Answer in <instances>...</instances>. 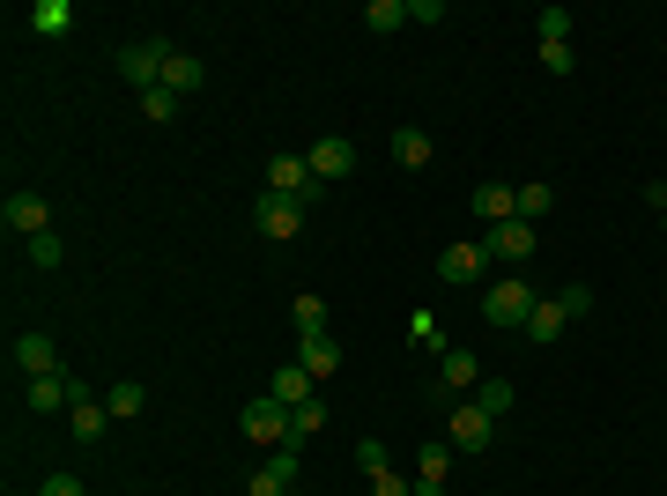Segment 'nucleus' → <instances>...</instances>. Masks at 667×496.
<instances>
[{"label": "nucleus", "mask_w": 667, "mask_h": 496, "mask_svg": "<svg viewBox=\"0 0 667 496\" xmlns=\"http://www.w3.org/2000/svg\"><path fill=\"white\" fill-rule=\"evenodd\" d=\"M542 67H549V75H571L579 60H571V45H542Z\"/></svg>", "instance_id": "obj_36"}, {"label": "nucleus", "mask_w": 667, "mask_h": 496, "mask_svg": "<svg viewBox=\"0 0 667 496\" xmlns=\"http://www.w3.org/2000/svg\"><path fill=\"white\" fill-rule=\"evenodd\" d=\"M364 23H371V38H394V30H408V0H371Z\"/></svg>", "instance_id": "obj_23"}, {"label": "nucleus", "mask_w": 667, "mask_h": 496, "mask_svg": "<svg viewBox=\"0 0 667 496\" xmlns=\"http://www.w3.org/2000/svg\"><path fill=\"white\" fill-rule=\"evenodd\" d=\"M268 193H290V200H312L320 193V178H312V163H304V156H268Z\"/></svg>", "instance_id": "obj_7"}, {"label": "nucleus", "mask_w": 667, "mask_h": 496, "mask_svg": "<svg viewBox=\"0 0 667 496\" xmlns=\"http://www.w3.org/2000/svg\"><path fill=\"white\" fill-rule=\"evenodd\" d=\"M74 393H82V378H67V371L30 378V408H38V415H60V408H74Z\"/></svg>", "instance_id": "obj_11"}, {"label": "nucleus", "mask_w": 667, "mask_h": 496, "mask_svg": "<svg viewBox=\"0 0 667 496\" xmlns=\"http://www.w3.org/2000/svg\"><path fill=\"white\" fill-rule=\"evenodd\" d=\"M30 30H38V38H67L74 8H67V0H38V8H30Z\"/></svg>", "instance_id": "obj_20"}, {"label": "nucleus", "mask_w": 667, "mask_h": 496, "mask_svg": "<svg viewBox=\"0 0 667 496\" xmlns=\"http://www.w3.org/2000/svg\"><path fill=\"white\" fill-rule=\"evenodd\" d=\"M296 363L312 378H334L342 371V341H334V334H304V341H296Z\"/></svg>", "instance_id": "obj_14"}, {"label": "nucleus", "mask_w": 667, "mask_h": 496, "mask_svg": "<svg viewBox=\"0 0 667 496\" xmlns=\"http://www.w3.org/2000/svg\"><path fill=\"white\" fill-rule=\"evenodd\" d=\"M268 467H274V474H282V482L296 489V474H304V452H296V445H274V452H268Z\"/></svg>", "instance_id": "obj_32"}, {"label": "nucleus", "mask_w": 667, "mask_h": 496, "mask_svg": "<svg viewBox=\"0 0 667 496\" xmlns=\"http://www.w3.org/2000/svg\"><path fill=\"white\" fill-rule=\"evenodd\" d=\"M482 260H490L482 245H445V252H438V282H452V289H468L475 274H482Z\"/></svg>", "instance_id": "obj_12"}, {"label": "nucleus", "mask_w": 667, "mask_h": 496, "mask_svg": "<svg viewBox=\"0 0 667 496\" xmlns=\"http://www.w3.org/2000/svg\"><path fill=\"white\" fill-rule=\"evenodd\" d=\"M490 437H497V422L475 408V400H460L452 408V422H445V445L452 452H490Z\"/></svg>", "instance_id": "obj_5"}, {"label": "nucleus", "mask_w": 667, "mask_h": 496, "mask_svg": "<svg viewBox=\"0 0 667 496\" xmlns=\"http://www.w3.org/2000/svg\"><path fill=\"white\" fill-rule=\"evenodd\" d=\"M268 393L282 400V408H304V400H312V371H304V363H282V371L268 378Z\"/></svg>", "instance_id": "obj_18"}, {"label": "nucleus", "mask_w": 667, "mask_h": 496, "mask_svg": "<svg viewBox=\"0 0 667 496\" xmlns=\"http://www.w3.org/2000/svg\"><path fill=\"white\" fill-rule=\"evenodd\" d=\"M534 30H542V45H571V8H542Z\"/></svg>", "instance_id": "obj_29"}, {"label": "nucleus", "mask_w": 667, "mask_h": 496, "mask_svg": "<svg viewBox=\"0 0 667 496\" xmlns=\"http://www.w3.org/2000/svg\"><path fill=\"white\" fill-rule=\"evenodd\" d=\"M320 430H326V408H320V400H304V408H290V445H296V452L312 445Z\"/></svg>", "instance_id": "obj_25"}, {"label": "nucleus", "mask_w": 667, "mask_h": 496, "mask_svg": "<svg viewBox=\"0 0 667 496\" xmlns=\"http://www.w3.org/2000/svg\"><path fill=\"white\" fill-rule=\"evenodd\" d=\"M468 400H475V408H482V415L497 422V415H512V400H519V393H512V378H482V386H475Z\"/></svg>", "instance_id": "obj_22"}, {"label": "nucleus", "mask_w": 667, "mask_h": 496, "mask_svg": "<svg viewBox=\"0 0 667 496\" xmlns=\"http://www.w3.org/2000/svg\"><path fill=\"white\" fill-rule=\"evenodd\" d=\"M0 223H8V238H45L52 208L38 193H8V200H0Z\"/></svg>", "instance_id": "obj_6"}, {"label": "nucleus", "mask_w": 667, "mask_h": 496, "mask_svg": "<svg viewBox=\"0 0 667 496\" xmlns=\"http://www.w3.org/2000/svg\"><path fill=\"white\" fill-rule=\"evenodd\" d=\"M164 89H171V97H194L200 89V60L194 52H171V60H164Z\"/></svg>", "instance_id": "obj_21"}, {"label": "nucleus", "mask_w": 667, "mask_h": 496, "mask_svg": "<svg viewBox=\"0 0 667 496\" xmlns=\"http://www.w3.org/2000/svg\"><path fill=\"white\" fill-rule=\"evenodd\" d=\"M15 371L23 378H52L60 371V341H52V334H15Z\"/></svg>", "instance_id": "obj_9"}, {"label": "nucleus", "mask_w": 667, "mask_h": 496, "mask_svg": "<svg viewBox=\"0 0 667 496\" xmlns=\"http://www.w3.org/2000/svg\"><path fill=\"white\" fill-rule=\"evenodd\" d=\"M534 282H519V274H504V282H490V297H482V319L490 326H519L527 334V319H534Z\"/></svg>", "instance_id": "obj_1"}, {"label": "nucleus", "mask_w": 667, "mask_h": 496, "mask_svg": "<svg viewBox=\"0 0 667 496\" xmlns=\"http://www.w3.org/2000/svg\"><path fill=\"white\" fill-rule=\"evenodd\" d=\"M438 386L445 393H475V386H482V363H475L468 348H445L438 356Z\"/></svg>", "instance_id": "obj_15"}, {"label": "nucleus", "mask_w": 667, "mask_h": 496, "mask_svg": "<svg viewBox=\"0 0 667 496\" xmlns=\"http://www.w3.org/2000/svg\"><path fill=\"white\" fill-rule=\"evenodd\" d=\"M104 408H112V415H142V408H148V386H142V378H119V386L104 393Z\"/></svg>", "instance_id": "obj_26"}, {"label": "nucleus", "mask_w": 667, "mask_h": 496, "mask_svg": "<svg viewBox=\"0 0 667 496\" xmlns=\"http://www.w3.org/2000/svg\"><path fill=\"white\" fill-rule=\"evenodd\" d=\"M171 38H134V45H119V75L134 82V89H156L164 82V60H171Z\"/></svg>", "instance_id": "obj_3"}, {"label": "nucleus", "mask_w": 667, "mask_h": 496, "mask_svg": "<svg viewBox=\"0 0 667 496\" xmlns=\"http://www.w3.org/2000/svg\"><path fill=\"white\" fill-rule=\"evenodd\" d=\"M104 430H112V408H104V400L82 386V393H74V445H97Z\"/></svg>", "instance_id": "obj_13"}, {"label": "nucleus", "mask_w": 667, "mask_h": 496, "mask_svg": "<svg viewBox=\"0 0 667 496\" xmlns=\"http://www.w3.org/2000/svg\"><path fill=\"white\" fill-rule=\"evenodd\" d=\"M408 348H438V356H445V334H438L430 312H408Z\"/></svg>", "instance_id": "obj_30"}, {"label": "nucleus", "mask_w": 667, "mask_h": 496, "mask_svg": "<svg viewBox=\"0 0 667 496\" xmlns=\"http://www.w3.org/2000/svg\"><path fill=\"white\" fill-rule=\"evenodd\" d=\"M304 163H312V178H320V186H334V178H348V171H356V141L326 134V141H312V156H304Z\"/></svg>", "instance_id": "obj_8"}, {"label": "nucleus", "mask_w": 667, "mask_h": 496, "mask_svg": "<svg viewBox=\"0 0 667 496\" xmlns=\"http://www.w3.org/2000/svg\"><path fill=\"white\" fill-rule=\"evenodd\" d=\"M394 163L400 171H423L430 163V134L423 126H394Z\"/></svg>", "instance_id": "obj_19"}, {"label": "nucleus", "mask_w": 667, "mask_h": 496, "mask_svg": "<svg viewBox=\"0 0 667 496\" xmlns=\"http://www.w3.org/2000/svg\"><path fill=\"white\" fill-rule=\"evenodd\" d=\"M30 267H60V238H52V230L45 238H30Z\"/></svg>", "instance_id": "obj_34"}, {"label": "nucleus", "mask_w": 667, "mask_h": 496, "mask_svg": "<svg viewBox=\"0 0 667 496\" xmlns=\"http://www.w3.org/2000/svg\"><path fill=\"white\" fill-rule=\"evenodd\" d=\"M371 496H416V482H400V474H378V482H371Z\"/></svg>", "instance_id": "obj_39"}, {"label": "nucleus", "mask_w": 667, "mask_h": 496, "mask_svg": "<svg viewBox=\"0 0 667 496\" xmlns=\"http://www.w3.org/2000/svg\"><path fill=\"white\" fill-rule=\"evenodd\" d=\"M475 215H482V223H512L519 215V186H475Z\"/></svg>", "instance_id": "obj_16"}, {"label": "nucleus", "mask_w": 667, "mask_h": 496, "mask_svg": "<svg viewBox=\"0 0 667 496\" xmlns=\"http://www.w3.org/2000/svg\"><path fill=\"white\" fill-rule=\"evenodd\" d=\"M246 496H290V482H282V474H274V467H260V474H252V482H246Z\"/></svg>", "instance_id": "obj_33"}, {"label": "nucleus", "mask_w": 667, "mask_h": 496, "mask_svg": "<svg viewBox=\"0 0 667 496\" xmlns=\"http://www.w3.org/2000/svg\"><path fill=\"white\" fill-rule=\"evenodd\" d=\"M304 215H312V200H290V193H260L252 200V230L274 238V245H290L296 230H304Z\"/></svg>", "instance_id": "obj_2"}, {"label": "nucleus", "mask_w": 667, "mask_h": 496, "mask_svg": "<svg viewBox=\"0 0 667 496\" xmlns=\"http://www.w3.org/2000/svg\"><path fill=\"white\" fill-rule=\"evenodd\" d=\"M534 245H542V230H534V223H519V215H512V223H497L490 238H482V252H497V260H527Z\"/></svg>", "instance_id": "obj_10"}, {"label": "nucleus", "mask_w": 667, "mask_h": 496, "mask_svg": "<svg viewBox=\"0 0 667 496\" xmlns=\"http://www.w3.org/2000/svg\"><path fill=\"white\" fill-rule=\"evenodd\" d=\"M564 326H571V312L556 297H542V304H534V319H527V341L549 348V341H564Z\"/></svg>", "instance_id": "obj_17"}, {"label": "nucleus", "mask_w": 667, "mask_h": 496, "mask_svg": "<svg viewBox=\"0 0 667 496\" xmlns=\"http://www.w3.org/2000/svg\"><path fill=\"white\" fill-rule=\"evenodd\" d=\"M290 319H296V341H304V334H326V304L312 297V289H304V297L290 304Z\"/></svg>", "instance_id": "obj_27"}, {"label": "nucleus", "mask_w": 667, "mask_h": 496, "mask_svg": "<svg viewBox=\"0 0 667 496\" xmlns=\"http://www.w3.org/2000/svg\"><path fill=\"white\" fill-rule=\"evenodd\" d=\"M38 496H90V489H82L74 474H45V489H38Z\"/></svg>", "instance_id": "obj_37"}, {"label": "nucleus", "mask_w": 667, "mask_h": 496, "mask_svg": "<svg viewBox=\"0 0 667 496\" xmlns=\"http://www.w3.org/2000/svg\"><path fill=\"white\" fill-rule=\"evenodd\" d=\"M142 119H148V126H171V119H178V97L164 89V82H156V89H142Z\"/></svg>", "instance_id": "obj_28"}, {"label": "nucleus", "mask_w": 667, "mask_h": 496, "mask_svg": "<svg viewBox=\"0 0 667 496\" xmlns=\"http://www.w3.org/2000/svg\"><path fill=\"white\" fill-rule=\"evenodd\" d=\"M556 304H564L571 319H586V312H593V289H586V282H571V289H564V297H556Z\"/></svg>", "instance_id": "obj_35"}, {"label": "nucleus", "mask_w": 667, "mask_h": 496, "mask_svg": "<svg viewBox=\"0 0 667 496\" xmlns=\"http://www.w3.org/2000/svg\"><path fill=\"white\" fill-rule=\"evenodd\" d=\"M356 467H364L371 482H378V474H394V452L378 445V437H364V445H356Z\"/></svg>", "instance_id": "obj_31"}, {"label": "nucleus", "mask_w": 667, "mask_h": 496, "mask_svg": "<svg viewBox=\"0 0 667 496\" xmlns=\"http://www.w3.org/2000/svg\"><path fill=\"white\" fill-rule=\"evenodd\" d=\"M408 23H445V0H408Z\"/></svg>", "instance_id": "obj_38"}, {"label": "nucleus", "mask_w": 667, "mask_h": 496, "mask_svg": "<svg viewBox=\"0 0 667 496\" xmlns=\"http://www.w3.org/2000/svg\"><path fill=\"white\" fill-rule=\"evenodd\" d=\"M238 422H246V437H252V445H268V452H274V445H290V408H282L274 393H252Z\"/></svg>", "instance_id": "obj_4"}, {"label": "nucleus", "mask_w": 667, "mask_h": 496, "mask_svg": "<svg viewBox=\"0 0 667 496\" xmlns=\"http://www.w3.org/2000/svg\"><path fill=\"white\" fill-rule=\"evenodd\" d=\"M549 208H556V193H549V178H534V186H519V223H549Z\"/></svg>", "instance_id": "obj_24"}]
</instances>
